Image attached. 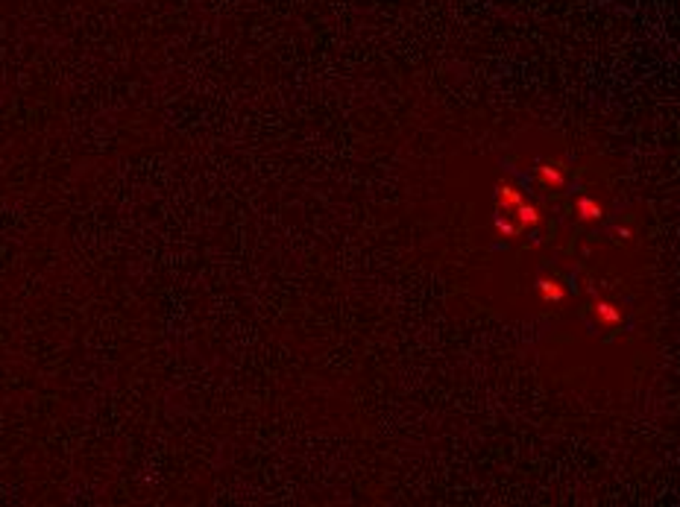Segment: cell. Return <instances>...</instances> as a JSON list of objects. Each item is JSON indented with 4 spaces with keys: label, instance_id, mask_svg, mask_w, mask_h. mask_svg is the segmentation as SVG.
<instances>
[{
    "label": "cell",
    "instance_id": "1",
    "mask_svg": "<svg viewBox=\"0 0 680 507\" xmlns=\"http://www.w3.org/2000/svg\"><path fill=\"white\" fill-rule=\"evenodd\" d=\"M596 296V293H592ZM592 311H596V320L604 326V329H616V326H622V320H625V314L619 311L616 305H610V302H604L601 296H596V302H592Z\"/></svg>",
    "mask_w": 680,
    "mask_h": 507
},
{
    "label": "cell",
    "instance_id": "2",
    "mask_svg": "<svg viewBox=\"0 0 680 507\" xmlns=\"http://www.w3.org/2000/svg\"><path fill=\"white\" fill-rule=\"evenodd\" d=\"M496 196H499V205L504 208V212H511V208L516 212V208L525 203L522 191H519L516 185H511V182H499V185H496Z\"/></svg>",
    "mask_w": 680,
    "mask_h": 507
},
{
    "label": "cell",
    "instance_id": "3",
    "mask_svg": "<svg viewBox=\"0 0 680 507\" xmlns=\"http://www.w3.org/2000/svg\"><path fill=\"white\" fill-rule=\"evenodd\" d=\"M537 293L542 302H560L566 296V288L558 282V279H549V276H540L537 279Z\"/></svg>",
    "mask_w": 680,
    "mask_h": 507
},
{
    "label": "cell",
    "instance_id": "4",
    "mask_svg": "<svg viewBox=\"0 0 680 507\" xmlns=\"http://www.w3.org/2000/svg\"><path fill=\"white\" fill-rule=\"evenodd\" d=\"M575 212H578V217L584 220V223H596V220H601V214H604L601 205L596 200H589V196H578Z\"/></svg>",
    "mask_w": 680,
    "mask_h": 507
},
{
    "label": "cell",
    "instance_id": "5",
    "mask_svg": "<svg viewBox=\"0 0 680 507\" xmlns=\"http://www.w3.org/2000/svg\"><path fill=\"white\" fill-rule=\"evenodd\" d=\"M516 226L519 229H534V226H540L542 223V214H540V208L537 205H531V203H522L516 208Z\"/></svg>",
    "mask_w": 680,
    "mask_h": 507
},
{
    "label": "cell",
    "instance_id": "6",
    "mask_svg": "<svg viewBox=\"0 0 680 507\" xmlns=\"http://www.w3.org/2000/svg\"><path fill=\"white\" fill-rule=\"evenodd\" d=\"M537 176H540V182L546 185V188H551V191L563 188V173L554 167V165H537Z\"/></svg>",
    "mask_w": 680,
    "mask_h": 507
},
{
    "label": "cell",
    "instance_id": "7",
    "mask_svg": "<svg viewBox=\"0 0 680 507\" xmlns=\"http://www.w3.org/2000/svg\"><path fill=\"white\" fill-rule=\"evenodd\" d=\"M496 232L502 234V238H513V234H516V226H513V223H508V220L496 217Z\"/></svg>",
    "mask_w": 680,
    "mask_h": 507
}]
</instances>
